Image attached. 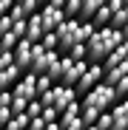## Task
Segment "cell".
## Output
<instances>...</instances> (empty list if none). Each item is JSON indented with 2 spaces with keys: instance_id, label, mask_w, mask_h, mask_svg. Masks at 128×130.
Here are the masks:
<instances>
[{
  "instance_id": "1",
  "label": "cell",
  "mask_w": 128,
  "mask_h": 130,
  "mask_svg": "<svg viewBox=\"0 0 128 130\" xmlns=\"http://www.w3.org/2000/svg\"><path fill=\"white\" fill-rule=\"evenodd\" d=\"M122 42V31L111 26H100L91 31V37L85 40V59L88 62H102L117 45Z\"/></svg>"
},
{
  "instance_id": "2",
  "label": "cell",
  "mask_w": 128,
  "mask_h": 130,
  "mask_svg": "<svg viewBox=\"0 0 128 130\" xmlns=\"http://www.w3.org/2000/svg\"><path fill=\"white\" fill-rule=\"evenodd\" d=\"M80 102L83 105H94V107H100V110H108V107L117 102V93H114V88L108 82H97L91 91H85L80 96Z\"/></svg>"
},
{
  "instance_id": "3",
  "label": "cell",
  "mask_w": 128,
  "mask_h": 130,
  "mask_svg": "<svg viewBox=\"0 0 128 130\" xmlns=\"http://www.w3.org/2000/svg\"><path fill=\"white\" fill-rule=\"evenodd\" d=\"M77 23H80L77 17H71V20L66 17V20L54 28V34H57V51H60V54H66L74 42H77Z\"/></svg>"
},
{
  "instance_id": "4",
  "label": "cell",
  "mask_w": 128,
  "mask_h": 130,
  "mask_svg": "<svg viewBox=\"0 0 128 130\" xmlns=\"http://www.w3.org/2000/svg\"><path fill=\"white\" fill-rule=\"evenodd\" d=\"M102 74H105V71H102V62H88V68L83 71V76H80V79L74 82L77 99H80V96H83L85 91H91L97 82H102Z\"/></svg>"
},
{
  "instance_id": "5",
  "label": "cell",
  "mask_w": 128,
  "mask_h": 130,
  "mask_svg": "<svg viewBox=\"0 0 128 130\" xmlns=\"http://www.w3.org/2000/svg\"><path fill=\"white\" fill-rule=\"evenodd\" d=\"M34 76L37 74H31V71H23L17 76V82L11 85V93L14 96H20V99H37V85H34Z\"/></svg>"
},
{
  "instance_id": "6",
  "label": "cell",
  "mask_w": 128,
  "mask_h": 130,
  "mask_svg": "<svg viewBox=\"0 0 128 130\" xmlns=\"http://www.w3.org/2000/svg\"><path fill=\"white\" fill-rule=\"evenodd\" d=\"M37 14H40V23H43V31H54L63 20H66V14H63V9H57V6H51V3H40V9H37Z\"/></svg>"
},
{
  "instance_id": "7",
  "label": "cell",
  "mask_w": 128,
  "mask_h": 130,
  "mask_svg": "<svg viewBox=\"0 0 128 130\" xmlns=\"http://www.w3.org/2000/svg\"><path fill=\"white\" fill-rule=\"evenodd\" d=\"M11 59H14V65H17L20 71H29V62H31V42H29L26 37H20L17 45L11 48Z\"/></svg>"
},
{
  "instance_id": "8",
  "label": "cell",
  "mask_w": 128,
  "mask_h": 130,
  "mask_svg": "<svg viewBox=\"0 0 128 130\" xmlns=\"http://www.w3.org/2000/svg\"><path fill=\"white\" fill-rule=\"evenodd\" d=\"M111 113V130H125L128 127V99H120L108 107Z\"/></svg>"
},
{
  "instance_id": "9",
  "label": "cell",
  "mask_w": 128,
  "mask_h": 130,
  "mask_svg": "<svg viewBox=\"0 0 128 130\" xmlns=\"http://www.w3.org/2000/svg\"><path fill=\"white\" fill-rule=\"evenodd\" d=\"M40 37H43V23H40V14L34 11V14L26 17V40L29 42H40Z\"/></svg>"
},
{
  "instance_id": "10",
  "label": "cell",
  "mask_w": 128,
  "mask_h": 130,
  "mask_svg": "<svg viewBox=\"0 0 128 130\" xmlns=\"http://www.w3.org/2000/svg\"><path fill=\"white\" fill-rule=\"evenodd\" d=\"M20 74H23V71H20V68H17L14 62L9 65V68H3V71H0V91H6V88H11V85L17 82V76H20Z\"/></svg>"
},
{
  "instance_id": "11",
  "label": "cell",
  "mask_w": 128,
  "mask_h": 130,
  "mask_svg": "<svg viewBox=\"0 0 128 130\" xmlns=\"http://www.w3.org/2000/svg\"><path fill=\"white\" fill-rule=\"evenodd\" d=\"M77 116H80V99H74V102H68L66 107H63L60 116H57V122L66 124V122H71V119H77Z\"/></svg>"
},
{
  "instance_id": "12",
  "label": "cell",
  "mask_w": 128,
  "mask_h": 130,
  "mask_svg": "<svg viewBox=\"0 0 128 130\" xmlns=\"http://www.w3.org/2000/svg\"><path fill=\"white\" fill-rule=\"evenodd\" d=\"M23 127H29V113H26V110H23V113L9 116V122L0 127V130H23Z\"/></svg>"
},
{
  "instance_id": "13",
  "label": "cell",
  "mask_w": 128,
  "mask_h": 130,
  "mask_svg": "<svg viewBox=\"0 0 128 130\" xmlns=\"http://www.w3.org/2000/svg\"><path fill=\"white\" fill-rule=\"evenodd\" d=\"M105 3V0H80V17L77 20H91V14Z\"/></svg>"
},
{
  "instance_id": "14",
  "label": "cell",
  "mask_w": 128,
  "mask_h": 130,
  "mask_svg": "<svg viewBox=\"0 0 128 130\" xmlns=\"http://www.w3.org/2000/svg\"><path fill=\"white\" fill-rule=\"evenodd\" d=\"M100 113H102L100 107H94V105H83V102H80V119H83V124H85V127H88V124H94Z\"/></svg>"
},
{
  "instance_id": "15",
  "label": "cell",
  "mask_w": 128,
  "mask_h": 130,
  "mask_svg": "<svg viewBox=\"0 0 128 130\" xmlns=\"http://www.w3.org/2000/svg\"><path fill=\"white\" fill-rule=\"evenodd\" d=\"M108 20H111V9L105 6V3H102V6H100V9L91 14V23H94V28H100V26H108Z\"/></svg>"
},
{
  "instance_id": "16",
  "label": "cell",
  "mask_w": 128,
  "mask_h": 130,
  "mask_svg": "<svg viewBox=\"0 0 128 130\" xmlns=\"http://www.w3.org/2000/svg\"><path fill=\"white\" fill-rule=\"evenodd\" d=\"M17 40H20V37H17L11 28H9V31H3V34H0V51H11V48L17 45Z\"/></svg>"
},
{
  "instance_id": "17",
  "label": "cell",
  "mask_w": 128,
  "mask_h": 130,
  "mask_svg": "<svg viewBox=\"0 0 128 130\" xmlns=\"http://www.w3.org/2000/svg\"><path fill=\"white\" fill-rule=\"evenodd\" d=\"M125 23H128V11H125V6H122L120 11H114V14H111V20H108V26H111V28H122Z\"/></svg>"
},
{
  "instance_id": "18",
  "label": "cell",
  "mask_w": 128,
  "mask_h": 130,
  "mask_svg": "<svg viewBox=\"0 0 128 130\" xmlns=\"http://www.w3.org/2000/svg\"><path fill=\"white\" fill-rule=\"evenodd\" d=\"M111 88H114V93H117V102H120V99H128V74H125L122 79H117Z\"/></svg>"
},
{
  "instance_id": "19",
  "label": "cell",
  "mask_w": 128,
  "mask_h": 130,
  "mask_svg": "<svg viewBox=\"0 0 128 130\" xmlns=\"http://www.w3.org/2000/svg\"><path fill=\"white\" fill-rule=\"evenodd\" d=\"M40 45H43V48H49V51H57V34H54V31H43Z\"/></svg>"
},
{
  "instance_id": "20",
  "label": "cell",
  "mask_w": 128,
  "mask_h": 130,
  "mask_svg": "<svg viewBox=\"0 0 128 130\" xmlns=\"http://www.w3.org/2000/svg\"><path fill=\"white\" fill-rule=\"evenodd\" d=\"M63 14H66L68 20L80 17V0H66V3H63Z\"/></svg>"
},
{
  "instance_id": "21",
  "label": "cell",
  "mask_w": 128,
  "mask_h": 130,
  "mask_svg": "<svg viewBox=\"0 0 128 130\" xmlns=\"http://www.w3.org/2000/svg\"><path fill=\"white\" fill-rule=\"evenodd\" d=\"M34 85H37V93H43V91H49L54 82H51L49 74H37V76H34Z\"/></svg>"
},
{
  "instance_id": "22",
  "label": "cell",
  "mask_w": 128,
  "mask_h": 130,
  "mask_svg": "<svg viewBox=\"0 0 128 130\" xmlns=\"http://www.w3.org/2000/svg\"><path fill=\"white\" fill-rule=\"evenodd\" d=\"M71 59H85V42H74V45L66 51Z\"/></svg>"
},
{
  "instance_id": "23",
  "label": "cell",
  "mask_w": 128,
  "mask_h": 130,
  "mask_svg": "<svg viewBox=\"0 0 128 130\" xmlns=\"http://www.w3.org/2000/svg\"><path fill=\"white\" fill-rule=\"evenodd\" d=\"M26 113H29V119L43 113V105H40V99H29V102H26Z\"/></svg>"
},
{
  "instance_id": "24",
  "label": "cell",
  "mask_w": 128,
  "mask_h": 130,
  "mask_svg": "<svg viewBox=\"0 0 128 130\" xmlns=\"http://www.w3.org/2000/svg\"><path fill=\"white\" fill-rule=\"evenodd\" d=\"M9 110H11V116H14V113H23V110H26V99H20V96L11 93V105H9Z\"/></svg>"
},
{
  "instance_id": "25",
  "label": "cell",
  "mask_w": 128,
  "mask_h": 130,
  "mask_svg": "<svg viewBox=\"0 0 128 130\" xmlns=\"http://www.w3.org/2000/svg\"><path fill=\"white\" fill-rule=\"evenodd\" d=\"M17 3L23 6V11H26V17H29V14H34V11L40 9V0H17Z\"/></svg>"
},
{
  "instance_id": "26",
  "label": "cell",
  "mask_w": 128,
  "mask_h": 130,
  "mask_svg": "<svg viewBox=\"0 0 128 130\" xmlns=\"http://www.w3.org/2000/svg\"><path fill=\"white\" fill-rule=\"evenodd\" d=\"M40 116L46 119V122H57V116H60V113H57V107H54V105H46V107H43V113H40Z\"/></svg>"
},
{
  "instance_id": "27",
  "label": "cell",
  "mask_w": 128,
  "mask_h": 130,
  "mask_svg": "<svg viewBox=\"0 0 128 130\" xmlns=\"http://www.w3.org/2000/svg\"><path fill=\"white\" fill-rule=\"evenodd\" d=\"M94 124H97L100 130H105V127H111V113H108V110H102V113L97 116V122H94Z\"/></svg>"
},
{
  "instance_id": "28",
  "label": "cell",
  "mask_w": 128,
  "mask_h": 130,
  "mask_svg": "<svg viewBox=\"0 0 128 130\" xmlns=\"http://www.w3.org/2000/svg\"><path fill=\"white\" fill-rule=\"evenodd\" d=\"M85 124H83V119L77 116V119H71V122H66V124H60V130H83Z\"/></svg>"
},
{
  "instance_id": "29",
  "label": "cell",
  "mask_w": 128,
  "mask_h": 130,
  "mask_svg": "<svg viewBox=\"0 0 128 130\" xmlns=\"http://www.w3.org/2000/svg\"><path fill=\"white\" fill-rule=\"evenodd\" d=\"M43 127H46V119L43 116H31L29 119V130H43Z\"/></svg>"
},
{
  "instance_id": "30",
  "label": "cell",
  "mask_w": 128,
  "mask_h": 130,
  "mask_svg": "<svg viewBox=\"0 0 128 130\" xmlns=\"http://www.w3.org/2000/svg\"><path fill=\"white\" fill-rule=\"evenodd\" d=\"M11 31H14L17 37H26V20H14V23H11Z\"/></svg>"
},
{
  "instance_id": "31",
  "label": "cell",
  "mask_w": 128,
  "mask_h": 130,
  "mask_svg": "<svg viewBox=\"0 0 128 130\" xmlns=\"http://www.w3.org/2000/svg\"><path fill=\"white\" fill-rule=\"evenodd\" d=\"M11 62H14V59H11V51H0V71H3V68H9Z\"/></svg>"
},
{
  "instance_id": "32",
  "label": "cell",
  "mask_w": 128,
  "mask_h": 130,
  "mask_svg": "<svg viewBox=\"0 0 128 130\" xmlns=\"http://www.w3.org/2000/svg\"><path fill=\"white\" fill-rule=\"evenodd\" d=\"M9 116H11V110H9L6 105H0V127H3V124L9 122Z\"/></svg>"
},
{
  "instance_id": "33",
  "label": "cell",
  "mask_w": 128,
  "mask_h": 130,
  "mask_svg": "<svg viewBox=\"0 0 128 130\" xmlns=\"http://www.w3.org/2000/svg\"><path fill=\"white\" fill-rule=\"evenodd\" d=\"M11 23H14V20H11L9 14H3V17H0V31H9V28H11Z\"/></svg>"
},
{
  "instance_id": "34",
  "label": "cell",
  "mask_w": 128,
  "mask_h": 130,
  "mask_svg": "<svg viewBox=\"0 0 128 130\" xmlns=\"http://www.w3.org/2000/svg\"><path fill=\"white\" fill-rule=\"evenodd\" d=\"M43 130H60V122H46V127Z\"/></svg>"
},
{
  "instance_id": "35",
  "label": "cell",
  "mask_w": 128,
  "mask_h": 130,
  "mask_svg": "<svg viewBox=\"0 0 128 130\" xmlns=\"http://www.w3.org/2000/svg\"><path fill=\"white\" fill-rule=\"evenodd\" d=\"M125 11H128V3H125Z\"/></svg>"
},
{
  "instance_id": "36",
  "label": "cell",
  "mask_w": 128,
  "mask_h": 130,
  "mask_svg": "<svg viewBox=\"0 0 128 130\" xmlns=\"http://www.w3.org/2000/svg\"><path fill=\"white\" fill-rule=\"evenodd\" d=\"M122 3H128V0H122Z\"/></svg>"
},
{
  "instance_id": "37",
  "label": "cell",
  "mask_w": 128,
  "mask_h": 130,
  "mask_svg": "<svg viewBox=\"0 0 128 130\" xmlns=\"http://www.w3.org/2000/svg\"><path fill=\"white\" fill-rule=\"evenodd\" d=\"M105 130H111V127H105Z\"/></svg>"
},
{
  "instance_id": "38",
  "label": "cell",
  "mask_w": 128,
  "mask_h": 130,
  "mask_svg": "<svg viewBox=\"0 0 128 130\" xmlns=\"http://www.w3.org/2000/svg\"><path fill=\"white\" fill-rule=\"evenodd\" d=\"M0 34H3V31H0Z\"/></svg>"
}]
</instances>
